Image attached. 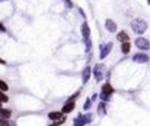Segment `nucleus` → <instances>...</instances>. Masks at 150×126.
Returning a JSON list of instances; mask_svg holds the SVG:
<instances>
[{
	"instance_id": "nucleus-1",
	"label": "nucleus",
	"mask_w": 150,
	"mask_h": 126,
	"mask_svg": "<svg viewBox=\"0 0 150 126\" xmlns=\"http://www.w3.org/2000/svg\"><path fill=\"white\" fill-rule=\"evenodd\" d=\"M131 29L135 34H144L148 29V23L143 19H134L131 21Z\"/></svg>"
},
{
	"instance_id": "nucleus-2",
	"label": "nucleus",
	"mask_w": 150,
	"mask_h": 126,
	"mask_svg": "<svg viewBox=\"0 0 150 126\" xmlns=\"http://www.w3.org/2000/svg\"><path fill=\"white\" fill-rule=\"evenodd\" d=\"M93 121V115L91 114H85V115H79L76 119H74V125L75 126H83L86 124H90Z\"/></svg>"
},
{
	"instance_id": "nucleus-3",
	"label": "nucleus",
	"mask_w": 150,
	"mask_h": 126,
	"mask_svg": "<svg viewBox=\"0 0 150 126\" xmlns=\"http://www.w3.org/2000/svg\"><path fill=\"white\" fill-rule=\"evenodd\" d=\"M104 71H105V65H104V64H97L94 66V69L91 70V73H94L95 80H97V81H101L103 76H104Z\"/></svg>"
},
{
	"instance_id": "nucleus-4",
	"label": "nucleus",
	"mask_w": 150,
	"mask_h": 126,
	"mask_svg": "<svg viewBox=\"0 0 150 126\" xmlns=\"http://www.w3.org/2000/svg\"><path fill=\"white\" fill-rule=\"evenodd\" d=\"M49 119L53 120V121H55L53 125H61V124H64V121L66 120V117H65V115L63 114V112H50V114H49Z\"/></svg>"
},
{
	"instance_id": "nucleus-5",
	"label": "nucleus",
	"mask_w": 150,
	"mask_h": 126,
	"mask_svg": "<svg viewBox=\"0 0 150 126\" xmlns=\"http://www.w3.org/2000/svg\"><path fill=\"white\" fill-rule=\"evenodd\" d=\"M100 49V59H105L108 55L110 54L111 49H112V43H106V44H101L99 46Z\"/></svg>"
},
{
	"instance_id": "nucleus-6",
	"label": "nucleus",
	"mask_w": 150,
	"mask_h": 126,
	"mask_svg": "<svg viewBox=\"0 0 150 126\" xmlns=\"http://www.w3.org/2000/svg\"><path fill=\"white\" fill-rule=\"evenodd\" d=\"M135 45H136V48L140 50H149V48H150L149 41H148V39H145V37H138L135 40Z\"/></svg>"
},
{
	"instance_id": "nucleus-7",
	"label": "nucleus",
	"mask_w": 150,
	"mask_h": 126,
	"mask_svg": "<svg viewBox=\"0 0 150 126\" xmlns=\"http://www.w3.org/2000/svg\"><path fill=\"white\" fill-rule=\"evenodd\" d=\"M133 61L138 62V64H145V62L149 61V56L147 54H143V53H139V54H135L133 56Z\"/></svg>"
},
{
	"instance_id": "nucleus-8",
	"label": "nucleus",
	"mask_w": 150,
	"mask_h": 126,
	"mask_svg": "<svg viewBox=\"0 0 150 126\" xmlns=\"http://www.w3.org/2000/svg\"><path fill=\"white\" fill-rule=\"evenodd\" d=\"M112 92H114V89H112V86L110 85V84H109V82L104 84L103 87H101V94L106 95V96H110Z\"/></svg>"
},
{
	"instance_id": "nucleus-9",
	"label": "nucleus",
	"mask_w": 150,
	"mask_h": 126,
	"mask_svg": "<svg viewBox=\"0 0 150 126\" xmlns=\"http://www.w3.org/2000/svg\"><path fill=\"white\" fill-rule=\"evenodd\" d=\"M90 75H91V68L90 66H86V68L84 69V71L81 73V78H83V82L86 84L88 81H89L90 79Z\"/></svg>"
},
{
	"instance_id": "nucleus-10",
	"label": "nucleus",
	"mask_w": 150,
	"mask_h": 126,
	"mask_svg": "<svg viewBox=\"0 0 150 126\" xmlns=\"http://www.w3.org/2000/svg\"><path fill=\"white\" fill-rule=\"evenodd\" d=\"M74 107H75V102L74 101H68L64 105V106H63L61 112H63V114H68V112L74 110Z\"/></svg>"
},
{
	"instance_id": "nucleus-11",
	"label": "nucleus",
	"mask_w": 150,
	"mask_h": 126,
	"mask_svg": "<svg viewBox=\"0 0 150 126\" xmlns=\"http://www.w3.org/2000/svg\"><path fill=\"white\" fill-rule=\"evenodd\" d=\"M105 28H106V30L110 31V33L116 31V24H115V21H112L111 19H108L105 21Z\"/></svg>"
},
{
	"instance_id": "nucleus-12",
	"label": "nucleus",
	"mask_w": 150,
	"mask_h": 126,
	"mask_svg": "<svg viewBox=\"0 0 150 126\" xmlns=\"http://www.w3.org/2000/svg\"><path fill=\"white\" fill-rule=\"evenodd\" d=\"M81 34H83V37L84 39H88V37L90 36V29H89V25H88V23H83L81 25Z\"/></svg>"
},
{
	"instance_id": "nucleus-13",
	"label": "nucleus",
	"mask_w": 150,
	"mask_h": 126,
	"mask_svg": "<svg viewBox=\"0 0 150 126\" xmlns=\"http://www.w3.org/2000/svg\"><path fill=\"white\" fill-rule=\"evenodd\" d=\"M98 114H99V116H104L106 114V105H105V102H99V105H98Z\"/></svg>"
},
{
	"instance_id": "nucleus-14",
	"label": "nucleus",
	"mask_w": 150,
	"mask_h": 126,
	"mask_svg": "<svg viewBox=\"0 0 150 126\" xmlns=\"http://www.w3.org/2000/svg\"><path fill=\"white\" fill-rule=\"evenodd\" d=\"M10 116H11V111L10 110L0 107V117H3V119H9Z\"/></svg>"
},
{
	"instance_id": "nucleus-15",
	"label": "nucleus",
	"mask_w": 150,
	"mask_h": 126,
	"mask_svg": "<svg viewBox=\"0 0 150 126\" xmlns=\"http://www.w3.org/2000/svg\"><path fill=\"white\" fill-rule=\"evenodd\" d=\"M116 39H118L119 41H129V35L126 34L125 31H120L118 35H116Z\"/></svg>"
},
{
	"instance_id": "nucleus-16",
	"label": "nucleus",
	"mask_w": 150,
	"mask_h": 126,
	"mask_svg": "<svg viewBox=\"0 0 150 126\" xmlns=\"http://www.w3.org/2000/svg\"><path fill=\"white\" fill-rule=\"evenodd\" d=\"M130 49H131V45L129 41H124L123 45H122V51L124 54H129V51H130Z\"/></svg>"
},
{
	"instance_id": "nucleus-17",
	"label": "nucleus",
	"mask_w": 150,
	"mask_h": 126,
	"mask_svg": "<svg viewBox=\"0 0 150 126\" xmlns=\"http://www.w3.org/2000/svg\"><path fill=\"white\" fill-rule=\"evenodd\" d=\"M91 105H93V100H91L90 98H88L86 102L84 104V110H89V109L91 107Z\"/></svg>"
},
{
	"instance_id": "nucleus-18",
	"label": "nucleus",
	"mask_w": 150,
	"mask_h": 126,
	"mask_svg": "<svg viewBox=\"0 0 150 126\" xmlns=\"http://www.w3.org/2000/svg\"><path fill=\"white\" fill-rule=\"evenodd\" d=\"M8 100H9V98H8V96L0 90V101L1 102H8Z\"/></svg>"
},
{
	"instance_id": "nucleus-19",
	"label": "nucleus",
	"mask_w": 150,
	"mask_h": 126,
	"mask_svg": "<svg viewBox=\"0 0 150 126\" xmlns=\"http://www.w3.org/2000/svg\"><path fill=\"white\" fill-rule=\"evenodd\" d=\"M84 43H85V45H86L85 50H86V51H89L90 48H91V41L89 40V37H88V39H84Z\"/></svg>"
},
{
	"instance_id": "nucleus-20",
	"label": "nucleus",
	"mask_w": 150,
	"mask_h": 126,
	"mask_svg": "<svg viewBox=\"0 0 150 126\" xmlns=\"http://www.w3.org/2000/svg\"><path fill=\"white\" fill-rule=\"evenodd\" d=\"M0 90H1V91H6L8 90V85L4 81H1V80H0Z\"/></svg>"
},
{
	"instance_id": "nucleus-21",
	"label": "nucleus",
	"mask_w": 150,
	"mask_h": 126,
	"mask_svg": "<svg viewBox=\"0 0 150 126\" xmlns=\"http://www.w3.org/2000/svg\"><path fill=\"white\" fill-rule=\"evenodd\" d=\"M0 125H1V126H8V125H10V123H9V121H6V119L0 117Z\"/></svg>"
},
{
	"instance_id": "nucleus-22",
	"label": "nucleus",
	"mask_w": 150,
	"mask_h": 126,
	"mask_svg": "<svg viewBox=\"0 0 150 126\" xmlns=\"http://www.w3.org/2000/svg\"><path fill=\"white\" fill-rule=\"evenodd\" d=\"M6 31V29H5V26H4V25L0 23V33H5Z\"/></svg>"
},
{
	"instance_id": "nucleus-23",
	"label": "nucleus",
	"mask_w": 150,
	"mask_h": 126,
	"mask_svg": "<svg viewBox=\"0 0 150 126\" xmlns=\"http://www.w3.org/2000/svg\"><path fill=\"white\" fill-rule=\"evenodd\" d=\"M64 1H65V4H66V6H70V8H72V6H73V4H72V3H70V1H69V0H64Z\"/></svg>"
},
{
	"instance_id": "nucleus-24",
	"label": "nucleus",
	"mask_w": 150,
	"mask_h": 126,
	"mask_svg": "<svg viewBox=\"0 0 150 126\" xmlns=\"http://www.w3.org/2000/svg\"><path fill=\"white\" fill-rule=\"evenodd\" d=\"M0 62H1V64H5V61H4V60H1V59H0Z\"/></svg>"
},
{
	"instance_id": "nucleus-25",
	"label": "nucleus",
	"mask_w": 150,
	"mask_h": 126,
	"mask_svg": "<svg viewBox=\"0 0 150 126\" xmlns=\"http://www.w3.org/2000/svg\"><path fill=\"white\" fill-rule=\"evenodd\" d=\"M3 1H6V0H0V3H3Z\"/></svg>"
},
{
	"instance_id": "nucleus-26",
	"label": "nucleus",
	"mask_w": 150,
	"mask_h": 126,
	"mask_svg": "<svg viewBox=\"0 0 150 126\" xmlns=\"http://www.w3.org/2000/svg\"><path fill=\"white\" fill-rule=\"evenodd\" d=\"M0 107H1V101H0Z\"/></svg>"
}]
</instances>
